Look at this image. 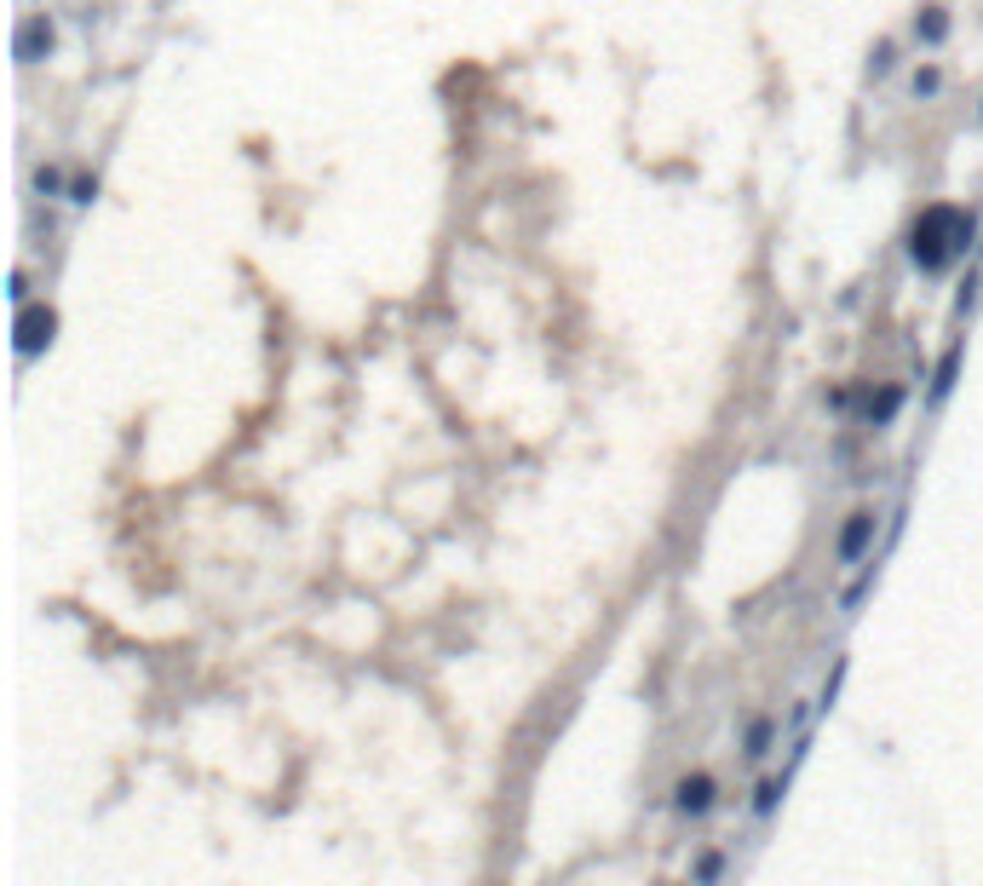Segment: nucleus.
I'll use <instances>...</instances> for the list:
<instances>
[{"instance_id":"f257e3e1","label":"nucleus","mask_w":983,"mask_h":886,"mask_svg":"<svg viewBox=\"0 0 983 886\" xmlns=\"http://www.w3.org/2000/svg\"><path fill=\"white\" fill-rule=\"evenodd\" d=\"M978 213L972 208H955V202H932V208L915 219V231H909V259H915V271L926 277H938L949 271L955 259H966L978 248Z\"/></svg>"},{"instance_id":"f03ea898","label":"nucleus","mask_w":983,"mask_h":886,"mask_svg":"<svg viewBox=\"0 0 983 886\" xmlns=\"http://www.w3.org/2000/svg\"><path fill=\"white\" fill-rule=\"evenodd\" d=\"M874 536H880V513H874V507H851L846 524H840V536H834V564H840V570L863 564L874 553Z\"/></svg>"},{"instance_id":"7ed1b4c3","label":"nucleus","mask_w":983,"mask_h":886,"mask_svg":"<svg viewBox=\"0 0 983 886\" xmlns=\"http://www.w3.org/2000/svg\"><path fill=\"white\" fill-rule=\"evenodd\" d=\"M12 340H18V357H41V351H52V340H58V311L52 305H18V323H12Z\"/></svg>"},{"instance_id":"20e7f679","label":"nucleus","mask_w":983,"mask_h":886,"mask_svg":"<svg viewBox=\"0 0 983 886\" xmlns=\"http://www.w3.org/2000/svg\"><path fill=\"white\" fill-rule=\"evenodd\" d=\"M12 52H18V64H23V70L46 64V58L58 52V24H52L46 12H29V18L18 24V41H12Z\"/></svg>"},{"instance_id":"39448f33","label":"nucleus","mask_w":983,"mask_h":886,"mask_svg":"<svg viewBox=\"0 0 983 886\" xmlns=\"http://www.w3.org/2000/svg\"><path fill=\"white\" fill-rule=\"evenodd\" d=\"M719 806V777L713 771H685L673 783V812L679 817H708Z\"/></svg>"},{"instance_id":"423d86ee","label":"nucleus","mask_w":983,"mask_h":886,"mask_svg":"<svg viewBox=\"0 0 983 886\" xmlns=\"http://www.w3.org/2000/svg\"><path fill=\"white\" fill-rule=\"evenodd\" d=\"M903 403H909V386H897V380H880L869 397H863V426H892L897 415H903Z\"/></svg>"},{"instance_id":"0eeeda50","label":"nucleus","mask_w":983,"mask_h":886,"mask_svg":"<svg viewBox=\"0 0 983 886\" xmlns=\"http://www.w3.org/2000/svg\"><path fill=\"white\" fill-rule=\"evenodd\" d=\"M961 363H966V334H961V340H949V346H943V357L932 363V386H926V397H932V403H949L955 380H961Z\"/></svg>"},{"instance_id":"6e6552de","label":"nucleus","mask_w":983,"mask_h":886,"mask_svg":"<svg viewBox=\"0 0 983 886\" xmlns=\"http://www.w3.org/2000/svg\"><path fill=\"white\" fill-rule=\"evenodd\" d=\"M777 737H782V720H777V714H754V720H748V731H742V760H754V766H759V760L777 748Z\"/></svg>"},{"instance_id":"1a4fd4ad","label":"nucleus","mask_w":983,"mask_h":886,"mask_svg":"<svg viewBox=\"0 0 983 886\" xmlns=\"http://www.w3.org/2000/svg\"><path fill=\"white\" fill-rule=\"evenodd\" d=\"M949 29H955V18H949V6L943 0H926L915 12V41L920 47H943L949 41Z\"/></svg>"},{"instance_id":"9d476101","label":"nucleus","mask_w":983,"mask_h":886,"mask_svg":"<svg viewBox=\"0 0 983 886\" xmlns=\"http://www.w3.org/2000/svg\"><path fill=\"white\" fill-rule=\"evenodd\" d=\"M788 783H794V777H782V771H771V777H759L754 800H748L759 823H765V817H777V806H782V794H788Z\"/></svg>"},{"instance_id":"9b49d317","label":"nucleus","mask_w":983,"mask_h":886,"mask_svg":"<svg viewBox=\"0 0 983 886\" xmlns=\"http://www.w3.org/2000/svg\"><path fill=\"white\" fill-rule=\"evenodd\" d=\"M938 93H943V64H932V58H926V64L909 75V98H915V104H932Z\"/></svg>"},{"instance_id":"f8f14e48","label":"nucleus","mask_w":983,"mask_h":886,"mask_svg":"<svg viewBox=\"0 0 983 886\" xmlns=\"http://www.w3.org/2000/svg\"><path fill=\"white\" fill-rule=\"evenodd\" d=\"M874 582H880V559H863V576H857V582L840 593V610H846V616H857V605H863V599L874 593Z\"/></svg>"},{"instance_id":"ddd939ff","label":"nucleus","mask_w":983,"mask_h":886,"mask_svg":"<svg viewBox=\"0 0 983 886\" xmlns=\"http://www.w3.org/2000/svg\"><path fill=\"white\" fill-rule=\"evenodd\" d=\"M35 196H46V202L69 196V173L58 162H41V167H35Z\"/></svg>"},{"instance_id":"4468645a","label":"nucleus","mask_w":983,"mask_h":886,"mask_svg":"<svg viewBox=\"0 0 983 886\" xmlns=\"http://www.w3.org/2000/svg\"><path fill=\"white\" fill-rule=\"evenodd\" d=\"M725 869H731V858H725V852H702V858L690 863V881L713 886V881H725Z\"/></svg>"},{"instance_id":"2eb2a0df","label":"nucleus","mask_w":983,"mask_h":886,"mask_svg":"<svg viewBox=\"0 0 983 886\" xmlns=\"http://www.w3.org/2000/svg\"><path fill=\"white\" fill-rule=\"evenodd\" d=\"M892 70H897V41L886 35V41H874V52H869V81H886Z\"/></svg>"},{"instance_id":"dca6fc26","label":"nucleus","mask_w":983,"mask_h":886,"mask_svg":"<svg viewBox=\"0 0 983 886\" xmlns=\"http://www.w3.org/2000/svg\"><path fill=\"white\" fill-rule=\"evenodd\" d=\"M64 202H75V208H92V202H98V173H75V179H69V196H64Z\"/></svg>"},{"instance_id":"f3484780","label":"nucleus","mask_w":983,"mask_h":886,"mask_svg":"<svg viewBox=\"0 0 983 886\" xmlns=\"http://www.w3.org/2000/svg\"><path fill=\"white\" fill-rule=\"evenodd\" d=\"M846 668H851V662L840 656V662H834V674L823 679V691H817V708H834V697H840V685H846Z\"/></svg>"},{"instance_id":"a211bd4d","label":"nucleus","mask_w":983,"mask_h":886,"mask_svg":"<svg viewBox=\"0 0 983 886\" xmlns=\"http://www.w3.org/2000/svg\"><path fill=\"white\" fill-rule=\"evenodd\" d=\"M978 271H966V282H961V294H955V311H961V317H966V311H972V305H978Z\"/></svg>"},{"instance_id":"6ab92c4d","label":"nucleus","mask_w":983,"mask_h":886,"mask_svg":"<svg viewBox=\"0 0 983 886\" xmlns=\"http://www.w3.org/2000/svg\"><path fill=\"white\" fill-rule=\"evenodd\" d=\"M6 294H12V305H29V271H12Z\"/></svg>"},{"instance_id":"aec40b11","label":"nucleus","mask_w":983,"mask_h":886,"mask_svg":"<svg viewBox=\"0 0 983 886\" xmlns=\"http://www.w3.org/2000/svg\"><path fill=\"white\" fill-rule=\"evenodd\" d=\"M851 397H857L851 386H834V392H828V409H834V415H846V409H851Z\"/></svg>"},{"instance_id":"412c9836","label":"nucleus","mask_w":983,"mask_h":886,"mask_svg":"<svg viewBox=\"0 0 983 886\" xmlns=\"http://www.w3.org/2000/svg\"><path fill=\"white\" fill-rule=\"evenodd\" d=\"M978 254H983V242H978Z\"/></svg>"}]
</instances>
